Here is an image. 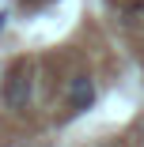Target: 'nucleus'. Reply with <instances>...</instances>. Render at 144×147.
I'll return each mask as SVG.
<instances>
[{"instance_id": "obj_1", "label": "nucleus", "mask_w": 144, "mask_h": 147, "mask_svg": "<svg viewBox=\"0 0 144 147\" xmlns=\"http://www.w3.org/2000/svg\"><path fill=\"white\" fill-rule=\"evenodd\" d=\"M31 91H34V79L27 76L23 68L8 72V79H4V102L12 109H27V106H31Z\"/></svg>"}, {"instance_id": "obj_2", "label": "nucleus", "mask_w": 144, "mask_h": 147, "mask_svg": "<svg viewBox=\"0 0 144 147\" xmlns=\"http://www.w3.org/2000/svg\"><path fill=\"white\" fill-rule=\"evenodd\" d=\"M91 106H95V83H91V76H76L68 83V109L72 113H83Z\"/></svg>"}]
</instances>
